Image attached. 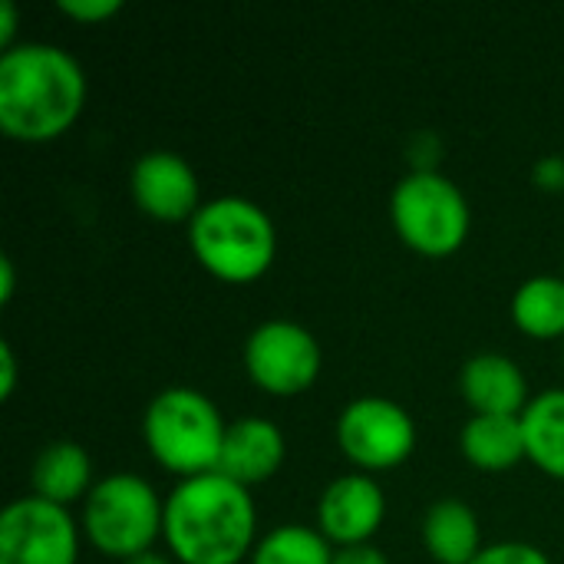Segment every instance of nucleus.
I'll list each match as a JSON object with an SVG mask.
<instances>
[{"mask_svg": "<svg viewBox=\"0 0 564 564\" xmlns=\"http://www.w3.org/2000/svg\"><path fill=\"white\" fill-rule=\"evenodd\" d=\"M17 23H20V17H17V3H13V0H0V46H3V53L17 46V43H13V36H17Z\"/></svg>", "mask_w": 564, "mask_h": 564, "instance_id": "25", "label": "nucleus"}, {"mask_svg": "<svg viewBox=\"0 0 564 564\" xmlns=\"http://www.w3.org/2000/svg\"><path fill=\"white\" fill-rule=\"evenodd\" d=\"M459 449L482 473H506L525 459L522 416H469L459 433Z\"/></svg>", "mask_w": 564, "mask_h": 564, "instance_id": "16", "label": "nucleus"}, {"mask_svg": "<svg viewBox=\"0 0 564 564\" xmlns=\"http://www.w3.org/2000/svg\"><path fill=\"white\" fill-rule=\"evenodd\" d=\"M122 564H172L162 552H142V555H135V558H129V562H122Z\"/></svg>", "mask_w": 564, "mask_h": 564, "instance_id": "27", "label": "nucleus"}, {"mask_svg": "<svg viewBox=\"0 0 564 564\" xmlns=\"http://www.w3.org/2000/svg\"><path fill=\"white\" fill-rule=\"evenodd\" d=\"M535 182L545 192H555V188L564 192V159H542L535 165Z\"/></svg>", "mask_w": 564, "mask_h": 564, "instance_id": "24", "label": "nucleus"}, {"mask_svg": "<svg viewBox=\"0 0 564 564\" xmlns=\"http://www.w3.org/2000/svg\"><path fill=\"white\" fill-rule=\"evenodd\" d=\"M248 564H334V549L317 529L294 522L258 539Z\"/></svg>", "mask_w": 564, "mask_h": 564, "instance_id": "19", "label": "nucleus"}, {"mask_svg": "<svg viewBox=\"0 0 564 564\" xmlns=\"http://www.w3.org/2000/svg\"><path fill=\"white\" fill-rule=\"evenodd\" d=\"M337 446L360 473L397 469L416 449V423L390 397H357L337 416Z\"/></svg>", "mask_w": 564, "mask_h": 564, "instance_id": "7", "label": "nucleus"}, {"mask_svg": "<svg viewBox=\"0 0 564 564\" xmlns=\"http://www.w3.org/2000/svg\"><path fill=\"white\" fill-rule=\"evenodd\" d=\"M165 499L132 473H112L93 486L83 502V535L96 552L116 562H129L152 552L162 539Z\"/></svg>", "mask_w": 564, "mask_h": 564, "instance_id": "5", "label": "nucleus"}, {"mask_svg": "<svg viewBox=\"0 0 564 564\" xmlns=\"http://www.w3.org/2000/svg\"><path fill=\"white\" fill-rule=\"evenodd\" d=\"M288 456V443L278 423L264 420V416H241L235 423H228L225 430V443H221V456H218V469L225 479L254 489L261 482H268Z\"/></svg>", "mask_w": 564, "mask_h": 564, "instance_id": "12", "label": "nucleus"}, {"mask_svg": "<svg viewBox=\"0 0 564 564\" xmlns=\"http://www.w3.org/2000/svg\"><path fill=\"white\" fill-rule=\"evenodd\" d=\"M228 423L221 420L212 397L192 387H169L155 393L142 416V440L149 456L182 476H208L218 469Z\"/></svg>", "mask_w": 564, "mask_h": 564, "instance_id": "4", "label": "nucleus"}, {"mask_svg": "<svg viewBox=\"0 0 564 564\" xmlns=\"http://www.w3.org/2000/svg\"><path fill=\"white\" fill-rule=\"evenodd\" d=\"M387 516V496L370 473L337 476L317 502V532L337 545H367Z\"/></svg>", "mask_w": 564, "mask_h": 564, "instance_id": "11", "label": "nucleus"}, {"mask_svg": "<svg viewBox=\"0 0 564 564\" xmlns=\"http://www.w3.org/2000/svg\"><path fill=\"white\" fill-rule=\"evenodd\" d=\"M33 496L69 509L73 502H86V496L93 492V459L89 453L73 443V440H56L50 446L40 449V456L33 459Z\"/></svg>", "mask_w": 564, "mask_h": 564, "instance_id": "14", "label": "nucleus"}, {"mask_svg": "<svg viewBox=\"0 0 564 564\" xmlns=\"http://www.w3.org/2000/svg\"><path fill=\"white\" fill-rule=\"evenodd\" d=\"M56 7H59V13H66L69 20L86 23V26H96V23L112 20V17L122 10V0H59Z\"/></svg>", "mask_w": 564, "mask_h": 564, "instance_id": "21", "label": "nucleus"}, {"mask_svg": "<svg viewBox=\"0 0 564 564\" xmlns=\"http://www.w3.org/2000/svg\"><path fill=\"white\" fill-rule=\"evenodd\" d=\"M420 535L436 564H473L486 549L479 519L463 499H436L423 516Z\"/></svg>", "mask_w": 564, "mask_h": 564, "instance_id": "15", "label": "nucleus"}, {"mask_svg": "<svg viewBox=\"0 0 564 564\" xmlns=\"http://www.w3.org/2000/svg\"><path fill=\"white\" fill-rule=\"evenodd\" d=\"M512 321L525 337L564 340V278L535 274L512 294Z\"/></svg>", "mask_w": 564, "mask_h": 564, "instance_id": "18", "label": "nucleus"}, {"mask_svg": "<svg viewBox=\"0 0 564 564\" xmlns=\"http://www.w3.org/2000/svg\"><path fill=\"white\" fill-rule=\"evenodd\" d=\"M129 192L139 212L162 225L192 221L195 212L202 208L195 169L178 152L169 149H152L135 159L129 175Z\"/></svg>", "mask_w": 564, "mask_h": 564, "instance_id": "10", "label": "nucleus"}, {"mask_svg": "<svg viewBox=\"0 0 564 564\" xmlns=\"http://www.w3.org/2000/svg\"><path fill=\"white\" fill-rule=\"evenodd\" d=\"M17 291V271H13V261L10 258H0V304H10Z\"/></svg>", "mask_w": 564, "mask_h": 564, "instance_id": "26", "label": "nucleus"}, {"mask_svg": "<svg viewBox=\"0 0 564 564\" xmlns=\"http://www.w3.org/2000/svg\"><path fill=\"white\" fill-rule=\"evenodd\" d=\"M188 248L195 261L225 284H251L264 278L278 254L271 215L241 195L202 202L188 221Z\"/></svg>", "mask_w": 564, "mask_h": 564, "instance_id": "3", "label": "nucleus"}, {"mask_svg": "<svg viewBox=\"0 0 564 564\" xmlns=\"http://www.w3.org/2000/svg\"><path fill=\"white\" fill-rule=\"evenodd\" d=\"M321 344L294 321L274 317L258 324L245 340V370L251 383L271 397H297L321 377Z\"/></svg>", "mask_w": 564, "mask_h": 564, "instance_id": "8", "label": "nucleus"}, {"mask_svg": "<svg viewBox=\"0 0 564 564\" xmlns=\"http://www.w3.org/2000/svg\"><path fill=\"white\" fill-rule=\"evenodd\" d=\"M334 564H390V558L377 549V545H350V549H337Z\"/></svg>", "mask_w": 564, "mask_h": 564, "instance_id": "22", "label": "nucleus"}, {"mask_svg": "<svg viewBox=\"0 0 564 564\" xmlns=\"http://www.w3.org/2000/svg\"><path fill=\"white\" fill-rule=\"evenodd\" d=\"M459 390L473 416H522L532 403L522 367L506 354H476L459 370Z\"/></svg>", "mask_w": 564, "mask_h": 564, "instance_id": "13", "label": "nucleus"}, {"mask_svg": "<svg viewBox=\"0 0 564 564\" xmlns=\"http://www.w3.org/2000/svg\"><path fill=\"white\" fill-rule=\"evenodd\" d=\"M258 512L251 489L221 473L182 479L165 496L162 542L182 564H241L254 552Z\"/></svg>", "mask_w": 564, "mask_h": 564, "instance_id": "2", "label": "nucleus"}, {"mask_svg": "<svg viewBox=\"0 0 564 564\" xmlns=\"http://www.w3.org/2000/svg\"><path fill=\"white\" fill-rule=\"evenodd\" d=\"M525 459L545 476L564 482V390H545L532 397L522 413Z\"/></svg>", "mask_w": 564, "mask_h": 564, "instance_id": "17", "label": "nucleus"}, {"mask_svg": "<svg viewBox=\"0 0 564 564\" xmlns=\"http://www.w3.org/2000/svg\"><path fill=\"white\" fill-rule=\"evenodd\" d=\"M86 106V73L53 43H17L0 56V129L13 142L40 145L73 129Z\"/></svg>", "mask_w": 564, "mask_h": 564, "instance_id": "1", "label": "nucleus"}, {"mask_svg": "<svg viewBox=\"0 0 564 564\" xmlns=\"http://www.w3.org/2000/svg\"><path fill=\"white\" fill-rule=\"evenodd\" d=\"M473 564H552V558L529 542H499V545H486Z\"/></svg>", "mask_w": 564, "mask_h": 564, "instance_id": "20", "label": "nucleus"}, {"mask_svg": "<svg viewBox=\"0 0 564 564\" xmlns=\"http://www.w3.org/2000/svg\"><path fill=\"white\" fill-rule=\"evenodd\" d=\"M79 529L69 509L40 496L13 499L0 516V564H76Z\"/></svg>", "mask_w": 564, "mask_h": 564, "instance_id": "9", "label": "nucleus"}, {"mask_svg": "<svg viewBox=\"0 0 564 564\" xmlns=\"http://www.w3.org/2000/svg\"><path fill=\"white\" fill-rule=\"evenodd\" d=\"M17 390V357L10 340H0V400H10Z\"/></svg>", "mask_w": 564, "mask_h": 564, "instance_id": "23", "label": "nucleus"}, {"mask_svg": "<svg viewBox=\"0 0 564 564\" xmlns=\"http://www.w3.org/2000/svg\"><path fill=\"white\" fill-rule=\"evenodd\" d=\"M390 221L400 241L423 258L456 254L473 228V212L463 188L436 169L403 175L390 195Z\"/></svg>", "mask_w": 564, "mask_h": 564, "instance_id": "6", "label": "nucleus"}]
</instances>
